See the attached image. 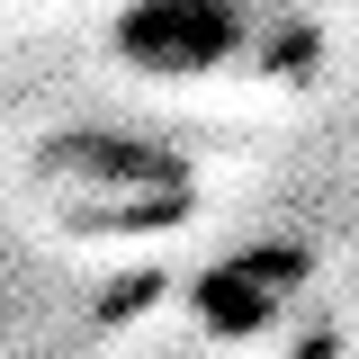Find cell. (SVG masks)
Segmentation results:
<instances>
[{
	"mask_svg": "<svg viewBox=\"0 0 359 359\" xmlns=\"http://www.w3.org/2000/svg\"><path fill=\"white\" fill-rule=\"evenodd\" d=\"M36 189L72 233H162L189 216V171L144 135H54Z\"/></svg>",
	"mask_w": 359,
	"mask_h": 359,
	"instance_id": "obj_1",
	"label": "cell"
},
{
	"mask_svg": "<svg viewBox=\"0 0 359 359\" xmlns=\"http://www.w3.org/2000/svg\"><path fill=\"white\" fill-rule=\"evenodd\" d=\"M252 0H126L108 54L144 81H216L252 54Z\"/></svg>",
	"mask_w": 359,
	"mask_h": 359,
	"instance_id": "obj_2",
	"label": "cell"
},
{
	"mask_svg": "<svg viewBox=\"0 0 359 359\" xmlns=\"http://www.w3.org/2000/svg\"><path fill=\"white\" fill-rule=\"evenodd\" d=\"M297 287H306V252H233L198 278V323L224 341H252L297 306Z\"/></svg>",
	"mask_w": 359,
	"mask_h": 359,
	"instance_id": "obj_3",
	"label": "cell"
}]
</instances>
